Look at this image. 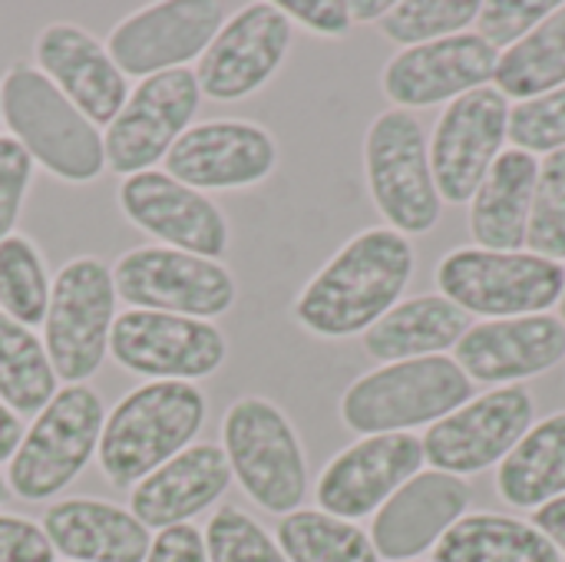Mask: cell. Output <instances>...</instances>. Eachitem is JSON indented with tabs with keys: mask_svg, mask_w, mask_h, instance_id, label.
<instances>
[{
	"mask_svg": "<svg viewBox=\"0 0 565 562\" xmlns=\"http://www.w3.org/2000/svg\"><path fill=\"white\" fill-rule=\"evenodd\" d=\"M122 215L156 238V245L179 248L218 262L228 248V222L222 209L202 192L182 185L169 172H139L119 185Z\"/></svg>",
	"mask_w": 565,
	"mask_h": 562,
	"instance_id": "cell-18",
	"label": "cell"
},
{
	"mask_svg": "<svg viewBox=\"0 0 565 562\" xmlns=\"http://www.w3.org/2000/svg\"><path fill=\"white\" fill-rule=\"evenodd\" d=\"M205 424V394L192 381H149L129 391L99 434V467L113 487H132L189 447Z\"/></svg>",
	"mask_w": 565,
	"mask_h": 562,
	"instance_id": "cell-2",
	"label": "cell"
},
{
	"mask_svg": "<svg viewBox=\"0 0 565 562\" xmlns=\"http://www.w3.org/2000/svg\"><path fill=\"white\" fill-rule=\"evenodd\" d=\"M559 305H563V325H565V288H563V298H559Z\"/></svg>",
	"mask_w": 565,
	"mask_h": 562,
	"instance_id": "cell-47",
	"label": "cell"
},
{
	"mask_svg": "<svg viewBox=\"0 0 565 562\" xmlns=\"http://www.w3.org/2000/svg\"><path fill=\"white\" fill-rule=\"evenodd\" d=\"M109 354L122 371L152 381H199L225 364L228 344L212 321L132 308L113 321Z\"/></svg>",
	"mask_w": 565,
	"mask_h": 562,
	"instance_id": "cell-12",
	"label": "cell"
},
{
	"mask_svg": "<svg viewBox=\"0 0 565 562\" xmlns=\"http://www.w3.org/2000/svg\"><path fill=\"white\" fill-rule=\"evenodd\" d=\"M103 424L106 411L93 388H60L23 434L7 470V487L23 500H50L66 490L93 460Z\"/></svg>",
	"mask_w": 565,
	"mask_h": 562,
	"instance_id": "cell-7",
	"label": "cell"
},
{
	"mask_svg": "<svg viewBox=\"0 0 565 562\" xmlns=\"http://www.w3.org/2000/svg\"><path fill=\"white\" fill-rule=\"evenodd\" d=\"M0 113L13 139L63 182H93L103 166L99 129L33 66L13 63L0 83Z\"/></svg>",
	"mask_w": 565,
	"mask_h": 562,
	"instance_id": "cell-4",
	"label": "cell"
},
{
	"mask_svg": "<svg viewBox=\"0 0 565 562\" xmlns=\"http://www.w3.org/2000/svg\"><path fill=\"white\" fill-rule=\"evenodd\" d=\"M146 562H209L205 537L192 523L159 530V537L149 547Z\"/></svg>",
	"mask_w": 565,
	"mask_h": 562,
	"instance_id": "cell-42",
	"label": "cell"
},
{
	"mask_svg": "<svg viewBox=\"0 0 565 562\" xmlns=\"http://www.w3.org/2000/svg\"><path fill=\"white\" fill-rule=\"evenodd\" d=\"M291 46V20L278 3H245L222 23L209 50L199 56L195 83L202 96L235 103L258 93L285 63Z\"/></svg>",
	"mask_w": 565,
	"mask_h": 562,
	"instance_id": "cell-14",
	"label": "cell"
},
{
	"mask_svg": "<svg viewBox=\"0 0 565 562\" xmlns=\"http://www.w3.org/2000/svg\"><path fill=\"white\" fill-rule=\"evenodd\" d=\"M540 159L523 149H503L477 195L470 199V235L487 252H523Z\"/></svg>",
	"mask_w": 565,
	"mask_h": 562,
	"instance_id": "cell-26",
	"label": "cell"
},
{
	"mask_svg": "<svg viewBox=\"0 0 565 562\" xmlns=\"http://www.w3.org/2000/svg\"><path fill=\"white\" fill-rule=\"evenodd\" d=\"M533 394L526 388H500L473 397L460 411L437 421L424 441V457L454 477L480 474L503 464L507 454L533 427Z\"/></svg>",
	"mask_w": 565,
	"mask_h": 562,
	"instance_id": "cell-15",
	"label": "cell"
},
{
	"mask_svg": "<svg viewBox=\"0 0 565 562\" xmlns=\"http://www.w3.org/2000/svg\"><path fill=\"white\" fill-rule=\"evenodd\" d=\"M500 53L477 33H454L434 43L404 46L384 66L381 86L397 109H424L487 86Z\"/></svg>",
	"mask_w": 565,
	"mask_h": 562,
	"instance_id": "cell-20",
	"label": "cell"
},
{
	"mask_svg": "<svg viewBox=\"0 0 565 562\" xmlns=\"http://www.w3.org/2000/svg\"><path fill=\"white\" fill-rule=\"evenodd\" d=\"M411 562H417V560H411Z\"/></svg>",
	"mask_w": 565,
	"mask_h": 562,
	"instance_id": "cell-48",
	"label": "cell"
},
{
	"mask_svg": "<svg viewBox=\"0 0 565 562\" xmlns=\"http://www.w3.org/2000/svg\"><path fill=\"white\" fill-rule=\"evenodd\" d=\"M497 490L516 510H540L565 497V414L526 431L500 464Z\"/></svg>",
	"mask_w": 565,
	"mask_h": 562,
	"instance_id": "cell-28",
	"label": "cell"
},
{
	"mask_svg": "<svg viewBox=\"0 0 565 562\" xmlns=\"http://www.w3.org/2000/svg\"><path fill=\"white\" fill-rule=\"evenodd\" d=\"M40 73L93 123L109 126L129 99V79L109 50L76 23H50L33 43Z\"/></svg>",
	"mask_w": 565,
	"mask_h": 562,
	"instance_id": "cell-21",
	"label": "cell"
},
{
	"mask_svg": "<svg viewBox=\"0 0 565 562\" xmlns=\"http://www.w3.org/2000/svg\"><path fill=\"white\" fill-rule=\"evenodd\" d=\"M477 13H480L477 0H401L391 3L387 17L381 20V30L394 43L420 46L454 33H467Z\"/></svg>",
	"mask_w": 565,
	"mask_h": 562,
	"instance_id": "cell-34",
	"label": "cell"
},
{
	"mask_svg": "<svg viewBox=\"0 0 565 562\" xmlns=\"http://www.w3.org/2000/svg\"><path fill=\"white\" fill-rule=\"evenodd\" d=\"M493 83L503 96H520V103L565 86V3H556L533 33L500 53Z\"/></svg>",
	"mask_w": 565,
	"mask_h": 562,
	"instance_id": "cell-30",
	"label": "cell"
},
{
	"mask_svg": "<svg viewBox=\"0 0 565 562\" xmlns=\"http://www.w3.org/2000/svg\"><path fill=\"white\" fill-rule=\"evenodd\" d=\"M533 520H536L533 527H536L559 553H565V497L546 503V507H540Z\"/></svg>",
	"mask_w": 565,
	"mask_h": 562,
	"instance_id": "cell-43",
	"label": "cell"
},
{
	"mask_svg": "<svg viewBox=\"0 0 565 562\" xmlns=\"http://www.w3.org/2000/svg\"><path fill=\"white\" fill-rule=\"evenodd\" d=\"M225 23V7L212 0H162L119 20L106 40L113 63L126 76L182 70L202 56Z\"/></svg>",
	"mask_w": 565,
	"mask_h": 562,
	"instance_id": "cell-16",
	"label": "cell"
},
{
	"mask_svg": "<svg viewBox=\"0 0 565 562\" xmlns=\"http://www.w3.org/2000/svg\"><path fill=\"white\" fill-rule=\"evenodd\" d=\"M209 562H288L281 547L238 507H222L205 530Z\"/></svg>",
	"mask_w": 565,
	"mask_h": 562,
	"instance_id": "cell-36",
	"label": "cell"
},
{
	"mask_svg": "<svg viewBox=\"0 0 565 562\" xmlns=\"http://www.w3.org/2000/svg\"><path fill=\"white\" fill-rule=\"evenodd\" d=\"M367 189L381 215L401 235H424L440 222L444 199L430 169V146L411 109L381 113L364 136Z\"/></svg>",
	"mask_w": 565,
	"mask_h": 562,
	"instance_id": "cell-8",
	"label": "cell"
},
{
	"mask_svg": "<svg viewBox=\"0 0 565 562\" xmlns=\"http://www.w3.org/2000/svg\"><path fill=\"white\" fill-rule=\"evenodd\" d=\"M470 331V315L444 295H417L397 301L374 328L364 331V351L374 361H417L437 358L460 344Z\"/></svg>",
	"mask_w": 565,
	"mask_h": 562,
	"instance_id": "cell-27",
	"label": "cell"
},
{
	"mask_svg": "<svg viewBox=\"0 0 565 562\" xmlns=\"http://www.w3.org/2000/svg\"><path fill=\"white\" fill-rule=\"evenodd\" d=\"M556 10V3L550 0H533V3H523V0H490V3H480V13H477V36H483L497 53L507 46H516L526 33H533L550 13Z\"/></svg>",
	"mask_w": 565,
	"mask_h": 562,
	"instance_id": "cell-38",
	"label": "cell"
},
{
	"mask_svg": "<svg viewBox=\"0 0 565 562\" xmlns=\"http://www.w3.org/2000/svg\"><path fill=\"white\" fill-rule=\"evenodd\" d=\"M424 441L414 434H377L341 450L318 477V503L338 520L377 513L424 467Z\"/></svg>",
	"mask_w": 565,
	"mask_h": 562,
	"instance_id": "cell-19",
	"label": "cell"
},
{
	"mask_svg": "<svg viewBox=\"0 0 565 562\" xmlns=\"http://www.w3.org/2000/svg\"><path fill=\"white\" fill-rule=\"evenodd\" d=\"M507 139H513V149H523L530 156H550L565 149V86L510 106Z\"/></svg>",
	"mask_w": 565,
	"mask_h": 562,
	"instance_id": "cell-37",
	"label": "cell"
},
{
	"mask_svg": "<svg viewBox=\"0 0 565 562\" xmlns=\"http://www.w3.org/2000/svg\"><path fill=\"white\" fill-rule=\"evenodd\" d=\"M33 179V159L13 136H0V242L13 235L26 189Z\"/></svg>",
	"mask_w": 565,
	"mask_h": 562,
	"instance_id": "cell-39",
	"label": "cell"
},
{
	"mask_svg": "<svg viewBox=\"0 0 565 562\" xmlns=\"http://www.w3.org/2000/svg\"><path fill=\"white\" fill-rule=\"evenodd\" d=\"M222 450L242 490L268 513H295L308 494L298 431L265 397H238L222 421Z\"/></svg>",
	"mask_w": 565,
	"mask_h": 562,
	"instance_id": "cell-6",
	"label": "cell"
},
{
	"mask_svg": "<svg viewBox=\"0 0 565 562\" xmlns=\"http://www.w3.org/2000/svg\"><path fill=\"white\" fill-rule=\"evenodd\" d=\"M278 162L275 136L252 119H209L189 126L166 156V172L182 185L248 189L271 176Z\"/></svg>",
	"mask_w": 565,
	"mask_h": 562,
	"instance_id": "cell-17",
	"label": "cell"
},
{
	"mask_svg": "<svg viewBox=\"0 0 565 562\" xmlns=\"http://www.w3.org/2000/svg\"><path fill=\"white\" fill-rule=\"evenodd\" d=\"M473 401V381L447 358H417L384 364L358 378L341 397V421L364 437L411 434L414 427L437 424Z\"/></svg>",
	"mask_w": 565,
	"mask_h": 562,
	"instance_id": "cell-3",
	"label": "cell"
},
{
	"mask_svg": "<svg viewBox=\"0 0 565 562\" xmlns=\"http://www.w3.org/2000/svg\"><path fill=\"white\" fill-rule=\"evenodd\" d=\"M53 553L43 527L23 517H0V562H53Z\"/></svg>",
	"mask_w": 565,
	"mask_h": 562,
	"instance_id": "cell-40",
	"label": "cell"
},
{
	"mask_svg": "<svg viewBox=\"0 0 565 562\" xmlns=\"http://www.w3.org/2000/svg\"><path fill=\"white\" fill-rule=\"evenodd\" d=\"M116 321V285L113 268L96 255L70 258L50 288V308L43 321V344L56 378L66 384L89 381L106 351Z\"/></svg>",
	"mask_w": 565,
	"mask_h": 562,
	"instance_id": "cell-9",
	"label": "cell"
},
{
	"mask_svg": "<svg viewBox=\"0 0 565 562\" xmlns=\"http://www.w3.org/2000/svg\"><path fill=\"white\" fill-rule=\"evenodd\" d=\"M278 547L288 562H381L371 533L324 510H295L278 523Z\"/></svg>",
	"mask_w": 565,
	"mask_h": 562,
	"instance_id": "cell-32",
	"label": "cell"
},
{
	"mask_svg": "<svg viewBox=\"0 0 565 562\" xmlns=\"http://www.w3.org/2000/svg\"><path fill=\"white\" fill-rule=\"evenodd\" d=\"M7 500V480H0V503Z\"/></svg>",
	"mask_w": 565,
	"mask_h": 562,
	"instance_id": "cell-46",
	"label": "cell"
},
{
	"mask_svg": "<svg viewBox=\"0 0 565 562\" xmlns=\"http://www.w3.org/2000/svg\"><path fill=\"white\" fill-rule=\"evenodd\" d=\"M232 484V467L222 447L189 444L169 464L152 470L132 487V517L146 530L182 527L205 507H212Z\"/></svg>",
	"mask_w": 565,
	"mask_h": 562,
	"instance_id": "cell-24",
	"label": "cell"
},
{
	"mask_svg": "<svg viewBox=\"0 0 565 562\" xmlns=\"http://www.w3.org/2000/svg\"><path fill=\"white\" fill-rule=\"evenodd\" d=\"M56 371L33 328L0 311V404L20 414H40L56 394Z\"/></svg>",
	"mask_w": 565,
	"mask_h": 562,
	"instance_id": "cell-31",
	"label": "cell"
},
{
	"mask_svg": "<svg viewBox=\"0 0 565 562\" xmlns=\"http://www.w3.org/2000/svg\"><path fill=\"white\" fill-rule=\"evenodd\" d=\"M387 10H391V3L387 0H351L348 3V13H351V23L358 20V23H371V20H384L387 17Z\"/></svg>",
	"mask_w": 565,
	"mask_h": 562,
	"instance_id": "cell-45",
	"label": "cell"
},
{
	"mask_svg": "<svg viewBox=\"0 0 565 562\" xmlns=\"http://www.w3.org/2000/svg\"><path fill=\"white\" fill-rule=\"evenodd\" d=\"M20 441H23V424H20V417H17L10 407L0 404V464H3V460H13Z\"/></svg>",
	"mask_w": 565,
	"mask_h": 562,
	"instance_id": "cell-44",
	"label": "cell"
},
{
	"mask_svg": "<svg viewBox=\"0 0 565 562\" xmlns=\"http://www.w3.org/2000/svg\"><path fill=\"white\" fill-rule=\"evenodd\" d=\"M437 562H563V553L533 527L500 513L457 520L434 547Z\"/></svg>",
	"mask_w": 565,
	"mask_h": 562,
	"instance_id": "cell-29",
	"label": "cell"
},
{
	"mask_svg": "<svg viewBox=\"0 0 565 562\" xmlns=\"http://www.w3.org/2000/svg\"><path fill=\"white\" fill-rule=\"evenodd\" d=\"M457 364L480 384H516L553 371L565 358V325L556 315H526L470 325L460 338Z\"/></svg>",
	"mask_w": 565,
	"mask_h": 562,
	"instance_id": "cell-22",
	"label": "cell"
},
{
	"mask_svg": "<svg viewBox=\"0 0 565 562\" xmlns=\"http://www.w3.org/2000/svg\"><path fill=\"white\" fill-rule=\"evenodd\" d=\"M526 248L553 262L565 258V149L550 152L540 162V179L526 225Z\"/></svg>",
	"mask_w": 565,
	"mask_h": 562,
	"instance_id": "cell-35",
	"label": "cell"
},
{
	"mask_svg": "<svg viewBox=\"0 0 565 562\" xmlns=\"http://www.w3.org/2000/svg\"><path fill=\"white\" fill-rule=\"evenodd\" d=\"M43 533L73 562H146L152 537L122 507L106 500H60L43 517Z\"/></svg>",
	"mask_w": 565,
	"mask_h": 562,
	"instance_id": "cell-25",
	"label": "cell"
},
{
	"mask_svg": "<svg viewBox=\"0 0 565 562\" xmlns=\"http://www.w3.org/2000/svg\"><path fill=\"white\" fill-rule=\"evenodd\" d=\"M411 275V238L394 229H367L305 285L295 318L318 338L364 335L401 301Z\"/></svg>",
	"mask_w": 565,
	"mask_h": 562,
	"instance_id": "cell-1",
	"label": "cell"
},
{
	"mask_svg": "<svg viewBox=\"0 0 565 562\" xmlns=\"http://www.w3.org/2000/svg\"><path fill=\"white\" fill-rule=\"evenodd\" d=\"M470 487L463 477L427 470L407 480L374 517L371 543L377 556L391 562H411L434 550L447 530L467 517Z\"/></svg>",
	"mask_w": 565,
	"mask_h": 562,
	"instance_id": "cell-23",
	"label": "cell"
},
{
	"mask_svg": "<svg viewBox=\"0 0 565 562\" xmlns=\"http://www.w3.org/2000/svg\"><path fill=\"white\" fill-rule=\"evenodd\" d=\"M50 288L53 282L36 245L23 235H7L0 242V311L26 328H36L46 321Z\"/></svg>",
	"mask_w": 565,
	"mask_h": 562,
	"instance_id": "cell-33",
	"label": "cell"
},
{
	"mask_svg": "<svg viewBox=\"0 0 565 562\" xmlns=\"http://www.w3.org/2000/svg\"><path fill=\"white\" fill-rule=\"evenodd\" d=\"M113 285L116 295L139 311H166L199 321L225 315L238 298V285L222 262L166 245L129 248L113 265Z\"/></svg>",
	"mask_w": 565,
	"mask_h": 562,
	"instance_id": "cell-10",
	"label": "cell"
},
{
	"mask_svg": "<svg viewBox=\"0 0 565 562\" xmlns=\"http://www.w3.org/2000/svg\"><path fill=\"white\" fill-rule=\"evenodd\" d=\"M199 99L202 89L195 83V73L185 66L146 76L129 93L116 119L106 126V166L126 179L149 172L159 159L169 156L175 139L189 129Z\"/></svg>",
	"mask_w": 565,
	"mask_h": 562,
	"instance_id": "cell-11",
	"label": "cell"
},
{
	"mask_svg": "<svg viewBox=\"0 0 565 562\" xmlns=\"http://www.w3.org/2000/svg\"><path fill=\"white\" fill-rule=\"evenodd\" d=\"M437 285L447 301L487 321L550 315L565 288L563 262L533 252L454 248L437 265Z\"/></svg>",
	"mask_w": 565,
	"mask_h": 562,
	"instance_id": "cell-5",
	"label": "cell"
},
{
	"mask_svg": "<svg viewBox=\"0 0 565 562\" xmlns=\"http://www.w3.org/2000/svg\"><path fill=\"white\" fill-rule=\"evenodd\" d=\"M278 7L288 20H298L321 36H344L351 30V13L344 0H285Z\"/></svg>",
	"mask_w": 565,
	"mask_h": 562,
	"instance_id": "cell-41",
	"label": "cell"
},
{
	"mask_svg": "<svg viewBox=\"0 0 565 562\" xmlns=\"http://www.w3.org/2000/svg\"><path fill=\"white\" fill-rule=\"evenodd\" d=\"M510 132V99L497 86H480L457 96L430 142V169L444 202L463 205L503 152Z\"/></svg>",
	"mask_w": 565,
	"mask_h": 562,
	"instance_id": "cell-13",
	"label": "cell"
}]
</instances>
